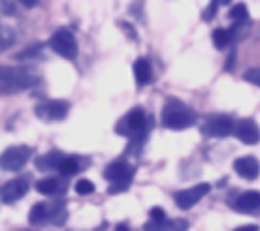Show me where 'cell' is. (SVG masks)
Masks as SVG:
<instances>
[{"instance_id": "1", "label": "cell", "mask_w": 260, "mask_h": 231, "mask_svg": "<svg viewBox=\"0 0 260 231\" xmlns=\"http://www.w3.org/2000/svg\"><path fill=\"white\" fill-rule=\"evenodd\" d=\"M117 134L128 137L132 145H142L143 139L147 137V130H149V119L145 115L142 107H134L130 109L126 115L119 121L117 124Z\"/></svg>"}, {"instance_id": "2", "label": "cell", "mask_w": 260, "mask_h": 231, "mask_svg": "<svg viewBox=\"0 0 260 231\" xmlns=\"http://www.w3.org/2000/svg\"><path fill=\"white\" fill-rule=\"evenodd\" d=\"M196 122V115L192 109H189L187 105H183L179 100L170 98L164 103L162 109V124L170 130H185L190 128Z\"/></svg>"}, {"instance_id": "3", "label": "cell", "mask_w": 260, "mask_h": 231, "mask_svg": "<svg viewBox=\"0 0 260 231\" xmlns=\"http://www.w3.org/2000/svg\"><path fill=\"white\" fill-rule=\"evenodd\" d=\"M134 173H136V169L132 166H128L126 162L119 160V162L110 164V166L104 169V179L111 182V186L108 188V192H110L111 196H113V194L124 192V190L132 184Z\"/></svg>"}, {"instance_id": "4", "label": "cell", "mask_w": 260, "mask_h": 231, "mask_svg": "<svg viewBox=\"0 0 260 231\" xmlns=\"http://www.w3.org/2000/svg\"><path fill=\"white\" fill-rule=\"evenodd\" d=\"M0 81L4 85L15 87L17 90L30 89L38 83V77L34 75L32 70L28 68H8V66H0Z\"/></svg>"}, {"instance_id": "5", "label": "cell", "mask_w": 260, "mask_h": 231, "mask_svg": "<svg viewBox=\"0 0 260 231\" xmlns=\"http://www.w3.org/2000/svg\"><path fill=\"white\" fill-rule=\"evenodd\" d=\"M49 47L53 51L60 55L62 58H68V60H74L78 57V42H76V36L70 32V30H57L49 38Z\"/></svg>"}, {"instance_id": "6", "label": "cell", "mask_w": 260, "mask_h": 231, "mask_svg": "<svg viewBox=\"0 0 260 231\" xmlns=\"http://www.w3.org/2000/svg\"><path fill=\"white\" fill-rule=\"evenodd\" d=\"M32 154V148L26 145H17V147L6 148L0 156V169L4 171H19L25 166Z\"/></svg>"}, {"instance_id": "7", "label": "cell", "mask_w": 260, "mask_h": 231, "mask_svg": "<svg viewBox=\"0 0 260 231\" xmlns=\"http://www.w3.org/2000/svg\"><path fill=\"white\" fill-rule=\"evenodd\" d=\"M236 130V122L232 117L228 115H213L204 122L202 132L208 137H228L232 135Z\"/></svg>"}, {"instance_id": "8", "label": "cell", "mask_w": 260, "mask_h": 231, "mask_svg": "<svg viewBox=\"0 0 260 231\" xmlns=\"http://www.w3.org/2000/svg\"><path fill=\"white\" fill-rule=\"evenodd\" d=\"M209 190H211V186H209L208 182H200V184H196V186H192V188H187V190L177 192L176 196H174V199H176V203L179 209L187 211V209H192L204 196H208Z\"/></svg>"}, {"instance_id": "9", "label": "cell", "mask_w": 260, "mask_h": 231, "mask_svg": "<svg viewBox=\"0 0 260 231\" xmlns=\"http://www.w3.org/2000/svg\"><path fill=\"white\" fill-rule=\"evenodd\" d=\"M234 135L245 145H256L260 141V128L253 119H243L236 124Z\"/></svg>"}, {"instance_id": "10", "label": "cell", "mask_w": 260, "mask_h": 231, "mask_svg": "<svg viewBox=\"0 0 260 231\" xmlns=\"http://www.w3.org/2000/svg\"><path fill=\"white\" fill-rule=\"evenodd\" d=\"M26 190H28V180L13 179L0 188V199H2L4 203H15V201H19L21 198H25Z\"/></svg>"}, {"instance_id": "11", "label": "cell", "mask_w": 260, "mask_h": 231, "mask_svg": "<svg viewBox=\"0 0 260 231\" xmlns=\"http://www.w3.org/2000/svg\"><path fill=\"white\" fill-rule=\"evenodd\" d=\"M42 119H46V121H62L68 113V103L64 100H53V102H47L44 105H40L38 109H36Z\"/></svg>"}, {"instance_id": "12", "label": "cell", "mask_w": 260, "mask_h": 231, "mask_svg": "<svg viewBox=\"0 0 260 231\" xmlns=\"http://www.w3.org/2000/svg\"><path fill=\"white\" fill-rule=\"evenodd\" d=\"M238 212H243V214H253L260 209V192H254V190H249V192H243L241 196L236 198V201L232 203Z\"/></svg>"}, {"instance_id": "13", "label": "cell", "mask_w": 260, "mask_h": 231, "mask_svg": "<svg viewBox=\"0 0 260 231\" xmlns=\"http://www.w3.org/2000/svg\"><path fill=\"white\" fill-rule=\"evenodd\" d=\"M234 171L240 177H243V179L253 180L258 177L260 166L258 162H256V158H253V156H241V158H238L234 162Z\"/></svg>"}, {"instance_id": "14", "label": "cell", "mask_w": 260, "mask_h": 231, "mask_svg": "<svg viewBox=\"0 0 260 231\" xmlns=\"http://www.w3.org/2000/svg\"><path fill=\"white\" fill-rule=\"evenodd\" d=\"M28 220L34 225H42L49 222V205L47 203H34L30 212H28Z\"/></svg>"}, {"instance_id": "15", "label": "cell", "mask_w": 260, "mask_h": 231, "mask_svg": "<svg viewBox=\"0 0 260 231\" xmlns=\"http://www.w3.org/2000/svg\"><path fill=\"white\" fill-rule=\"evenodd\" d=\"M62 160H64V156L60 152H57V150H55V152H47V154H44L42 158H38L36 167H38V169H44V171H47V169H59Z\"/></svg>"}, {"instance_id": "16", "label": "cell", "mask_w": 260, "mask_h": 231, "mask_svg": "<svg viewBox=\"0 0 260 231\" xmlns=\"http://www.w3.org/2000/svg\"><path fill=\"white\" fill-rule=\"evenodd\" d=\"M134 77L140 85H147L153 77V71H151V64L145 60V58H138L134 62Z\"/></svg>"}, {"instance_id": "17", "label": "cell", "mask_w": 260, "mask_h": 231, "mask_svg": "<svg viewBox=\"0 0 260 231\" xmlns=\"http://www.w3.org/2000/svg\"><path fill=\"white\" fill-rule=\"evenodd\" d=\"M66 209L62 203H55V205H49V222L55 225H62L66 222Z\"/></svg>"}, {"instance_id": "18", "label": "cell", "mask_w": 260, "mask_h": 231, "mask_svg": "<svg viewBox=\"0 0 260 231\" xmlns=\"http://www.w3.org/2000/svg\"><path fill=\"white\" fill-rule=\"evenodd\" d=\"M232 34H230V30H224V28H217L213 32V44L215 47L219 49V51H222V49H226L228 45L232 44Z\"/></svg>"}, {"instance_id": "19", "label": "cell", "mask_w": 260, "mask_h": 231, "mask_svg": "<svg viewBox=\"0 0 260 231\" xmlns=\"http://www.w3.org/2000/svg\"><path fill=\"white\" fill-rule=\"evenodd\" d=\"M13 44H15V32H13L10 26L0 25V53L10 49Z\"/></svg>"}, {"instance_id": "20", "label": "cell", "mask_w": 260, "mask_h": 231, "mask_svg": "<svg viewBox=\"0 0 260 231\" xmlns=\"http://www.w3.org/2000/svg\"><path fill=\"white\" fill-rule=\"evenodd\" d=\"M36 190L44 196H55L59 192V180L57 179H42L36 184Z\"/></svg>"}, {"instance_id": "21", "label": "cell", "mask_w": 260, "mask_h": 231, "mask_svg": "<svg viewBox=\"0 0 260 231\" xmlns=\"http://www.w3.org/2000/svg\"><path fill=\"white\" fill-rule=\"evenodd\" d=\"M79 169V158L76 156H64V160L60 164L59 171L62 175H74Z\"/></svg>"}, {"instance_id": "22", "label": "cell", "mask_w": 260, "mask_h": 231, "mask_svg": "<svg viewBox=\"0 0 260 231\" xmlns=\"http://www.w3.org/2000/svg\"><path fill=\"white\" fill-rule=\"evenodd\" d=\"M143 231H174L172 227V222L168 220H151L147 224L143 225Z\"/></svg>"}, {"instance_id": "23", "label": "cell", "mask_w": 260, "mask_h": 231, "mask_svg": "<svg viewBox=\"0 0 260 231\" xmlns=\"http://www.w3.org/2000/svg\"><path fill=\"white\" fill-rule=\"evenodd\" d=\"M230 19L232 21H247L249 19V12H247V4H243V2H240V4H236V6H232V10H230Z\"/></svg>"}, {"instance_id": "24", "label": "cell", "mask_w": 260, "mask_h": 231, "mask_svg": "<svg viewBox=\"0 0 260 231\" xmlns=\"http://www.w3.org/2000/svg\"><path fill=\"white\" fill-rule=\"evenodd\" d=\"M76 192H78L79 196H91V194L94 192V184L87 179H79L78 182H76Z\"/></svg>"}, {"instance_id": "25", "label": "cell", "mask_w": 260, "mask_h": 231, "mask_svg": "<svg viewBox=\"0 0 260 231\" xmlns=\"http://www.w3.org/2000/svg\"><path fill=\"white\" fill-rule=\"evenodd\" d=\"M243 79L249 81V83L256 85V87H260V68H251V70H247L245 75H243Z\"/></svg>"}, {"instance_id": "26", "label": "cell", "mask_w": 260, "mask_h": 231, "mask_svg": "<svg viewBox=\"0 0 260 231\" xmlns=\"http://www.w3.org/2000/svg\"><path fill=\"white\" fill-rule=\"evenodd\" d=\"M219 4H221V0H211V4H209V6L206 8V12H204V19L206 21L213 19L215 15H217V8H219Z\"/></svg>"}, {"instance_id": "27", "label": "cell", "mask_w": 260, "mask_h": 231, "mask_svg": "<svg viewBox=\"0 0 260 231\" xmlns=\"http://www.w3.org/2000/svg\"><path fill=\"white\" fill-rule=\"evenodd\" d=\"M149 216L151 220H164L166 218V214H164V211L160 209V207H153L149 211Z\"/></svg>"}, {"instance_id": "28", "label": "cell", "mask_w": 260, "mask_h": 231, "mask_svg": "<svg viewBox=\"0 0 260 231\" xmlns=\"http://www.w3.org/2000/svg\"><path fill=\"white\" fill-rule=\"evenodd\" d=\"M172 227H174V231H187L189 229V222L187 220H174Z\"/></svg>"}, {"instance_id": "29", "label": "cell", "mask_w": 260, "mask_h": 231, "mask_svg": "<svg viewBox=\"0 0 260 231\" xmlns=\"http://www.w3.org/2000/svg\"><path fill=\"white\" fill-rule=\"evenodd\" d=\"M234 231H258V225H256V224H249V225H240V227H236Z\"/></svg>"}, {"instance_id": "30", "label": "cell", "mask_w": 260, "mask_h": 231, "mask_svg": "<svg viewBox=\"0 0 260 231\" xmlns=\"http://www.w3.org/2000/svg\"><path fill=\"white\" fill-rule=\"evenodd\" d=\"M19 2H21V4H23L25 8H34L36 4H38V0H19Z\"/></svg>"}, {"instance_id": "31", "label": "cell", "mask_w": 260, "mask_h": 231, "mask_svg": "<svg viewBox=\"0 0 260 231\" xmlns=\"http://www.w3.org/2000/svg\"><path fill=\"white\" fill-rule=\"evenodd\" d=\"M234 58H236V55L232 53V55H230V60H226V70H232V66H234Z\"/></svg>"}, {"instance_id": "32", "label": "cell", "mask_w": 260, "mask_h": 231, "mask_svg": "<svg viewBox=\"0 0 260 231\" xmlns=\"http://www.w3.org/2000/svg\"><path fill=\"white\" fill-rule=\"evenodd\" d=\"M115 231H130V227L126 224H117L115 225Z\"/></svg>"}, {"instance_id": "33", "label": "cell", "mask_w": 260, "mask_h": 231, "mask_svg": "<svg viewBox=\"0 0 260 231\" xmlns=\"http://www.w3.org/2000/svg\"><path fill=\"white\" fill-rule=\"evenodd\" d=\"M228 2H230V0H221V4H228Z\"/></svg>"}]
</instances>
